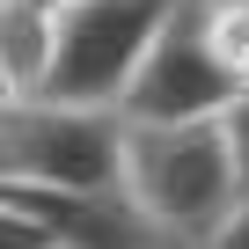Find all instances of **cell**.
<instances>
[{
  "instance_id": "cell-1",
  "label": "cell",
  "mask_w": 249,
  "mask_h": 249,
  "mask_svg": "<svg viewBox=\"0 0 249 249\" xmlns=\"http://www.w3.org/2000/svg\"><path fill=\"white\" fill-rule=\"evenodd\" d=\"M124 191H132V205L154 220L161 242H191V249H205V242L249 205L220 117H191V124H132Z\"/></svg>"
},
{
  "instance_id": "cell-2",
  "label": "cell",
  "mask_w": 249,
  "mask_h": 249,
  "mask_svg": "<svg viewBox=\"0 0 249 249\" xmlns=\"http://www.w3.org/2000/svg\"><path fill=\"white\" fill-rule=\"evenodd\" d=\"M132 117L124 103H66V95H8L0 103V176L52 191H124Z\"/></svg>"
},
{
  "instance_id": "cell-3",
  "label": "cell",
  "mask_w": 249,
  "mask_h": 249,
  "mask_svg": "<svg viewBox=\"0 0 249 249\" xmlns=\"http://www.w3.org/2000/svg\"><path fill=\"white\" fill-rule=\"evenodd\" d=\"M183 0H59L52 8V81L44 95L66 103H124L132 73L147 66L154 37L176 22Z\"/></svg>"
},
{
  "instance_id": "cell-4",
  "label": "cell",
  "mask_w": 249,
  "mask_h": 249,
  "mask_svg": "<svg viewBox=\"0 0 249 249\" xmlns=\"http://www.w3.org/2000/svg\"><path fill=\"white\" fill-rule=\"evenodd\" d=\"M234 95H242V81L220 66V52L205 44L191 0H183L176 22L154 37L147 66L132 73V88H124V117L132 124H191V117H220Z\"/></svg>"
},
{
  "instance_id": "cell-5",
  "label": "cell",
  "mask_w": 249,
  "mask_h": 249,
  "mask_svg": "<svg viewBox=\"0 0 249 249\" xmlns=\"http://www.w3.org/2000/svg\"><path fill=\"white\" fill-rule=\"evenodd\" d=\"M52 8L44 0H0V88L8 95H44L52 81Z\"/></svg>"
},
{
  "instance_id": "cell-6",
  "label": "cell",
  "mask_w": 249,
  "mask_h": 249,
  "mask_svg": "<svg viewBox=\"0 0 249 249\" xmlns=\"http://www.w3.org/2000/svg\"><path fill=\"white\" fill-rule=\"evenodd\" d=\"M0 249H66V242H59V227H52L44 213L0 198Z\"/></svg>"
},
{
  "instance_id": "cell-7",
  "label": "cell",
  "mask_w": 249,
  "mask_h": 249,
  "mask_svg": "<svg viewBox=\"0 0 249 249\" xmlns=\"http://www.w3.org/2000/svg\"><path fill=\"white\" fill-rule=\"evenodd\" d=\"M220 124H227V154H234V176H242V198H249V88L220 110Z\"/></svg>"
},
{
  "instance_id": "cell-8",
  "label": "cell",
  "mask_w": 249,
  "mask_h": 249,
  "mask_svg": "<svg viewBox=\"0 0 249 249\" xmlns=\"http://www.w3.org/2000/svg\"><path fill=\"white\" fill-rule=\"evenodd\" d=\"M205 249H249V205H242V213H234V220H227V227H220Z\"/></svg>"
},
{
  "instance_id": "cell-9",
  "label": "cell",
  "mask_w": 249,
  "mask_h": 249,
  "mask_svg": "<svg viewBox=\"0 0 249 249\" xmlns=\"http://www.w3.org/2000/svg\"><path fill=\"white\" fill-rule=\"evenodd\" d=\"M154 249H191V242H154Z\"/></svg>"
},
{
  "instance_id": "cell-10",
  "label": "cell",
  "mask_w": 249,
  "mask_h": 249,
  "mask_svg": "<svg viewBox=\"0 0 249 249\" xmlns=\"http://www.w3.org/2000/svg\"><path fill=\"white\" fill-rule=\"evenodd\" d=\"M44 8H59V0H44Z\"/></svg>"
}]
</instances>
